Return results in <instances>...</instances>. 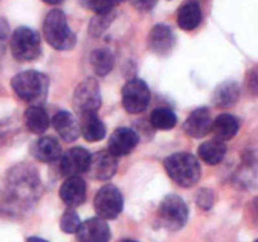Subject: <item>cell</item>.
<instances>
[{
  "instance_id": "obj_1",
  "label": "cell",
  "mask_w": 258,
  "mask_h": 242,
  "mask_svg": "<svg viewBox=\"0 0 258 242\" xmlns=\"http://www.w3.org/2000/svg\"><path fill=\"white\" fill-rule=\"evenodd\" d=\"M165 170L171 180L183 188H190L201 178V165L194 155L189 153H176L165 159Z\"/></svg>"
},
{
  "instance_id": "obj_2",
  "label": "cell",
  "mask_w": 258,
  "mask_h": 242,
  "mask_svg": "<svg viewBox=\"0 0 258 242\" xmlns=\"http://www.w3.org/2000/svg\"><path fill=\"white\" fill-rule=\"evenodd\" d=\"M44 38L54 49L70 50L76 44V35L68 25L67 17L62 10L53 9L43 23Z\"/></svg>"
},
{
  "instance_id": "obj_3",
  "label": "cell",
  "mask_w": 258,
  "mask_h": 242,
  "mask_svg": "<svg viewBox=\"0 0 258 242\" xmlns=\"http://www.w3.org/2000/svg\"><path fill=\"white\" fill-rule=\"evenodd\" d=\"M48 78L38 71H24L12 78L15 95L27 102H39L48 93Z\"/></svg>"
},
{
  "instance_id": "obj_4",
  "label": "cell",
  "mask_w": 258,
  "mask_h": 242,
  "mask_svg": "<svg viewBox=\"0 0 258 242\" xmlns=\"http://www.w3.org/2000/svg\"><path fill=\"white\" fill-rule=\"evenodd\" d=\"M10 49L13 57L19 62L37 59L42 52L39 34L28 27H19L13 33Z\"/></svg>"
},
{
  "instance_id": "obj_5",
  "label": "cell",
  "mask_w": 258,
  "mask_h": 242,
  "mask_svg": "<svg viewBox=\"0 0 258 242\" xmlns=\"http://www.w3.org/2000/svg\"><path fill=\"white\" fill-rule=\"evenodd\" d=\"M188 207L183 198L169 194L161 201L158 209L159 224L168 231H178L188 221Z\"/></svg>"
},
{
  "instance_id": "obj_6",
  "label": "cell",
  "mask_w": 258,
  "mask_h": 242,
  "mask_svg": "<svg viewBox=\"0 0 258 242\" xmlns=\"http://www.w3.org/2000/svg\"><path fill=\"white\" fill-rule=\"evenodd\" d=\"M101 106L100 86L95 78L82 81L73 93V108L80 116L97 112Z\"/></svg>"
},
{
  "instance_id": "obj_7",
  "label": "cell",
  "mask_w": 258,
  "mask_h": 242,
  "mask_svg": "<svg viewBox=\"0 0 258 242\" xmlns=\"http://www.w3.org/2000/svg\"><path fill=\"white\" fill-rule=\"evenodd\" d=\"M93 206L98 217L103 219H113L122 212V194L115 186H111V184L103 186L96 193Z\"/></svg>"
},
{
  "instance_id": "obj_8",
  "label": "cell",
  "mask_w": 258,
  "mask_h": 242,
  "mask_svg": "<svg viewBox=\"0 0 258 242\" xmlns=\"http://www.w3.org/2000/svg\"><path fill=\"white\" fill-rule=\"evenodd\" d=\"M150 102V90L140 78L126 82L122 88V105L128 113H140Z\"/></svg>"
},
{
  "instance_id": "obj_9",
  "label": "cell",
  "mask_w": 258,
  "mask_h": 242,
  "mask_svg": "<svg viewBox=\"0 0 258 242\" xmlns=\"http://www.w3.org/2000/svg\"><path fill=\"white\" fill-rule=\"evenodd\" d=\"M91 154L85 148H72L66 151L60 158V171L63 175L72 176L87 173Z\"/></svg>"
},
{
  "instance_id": "obj_10",
  "label": "cell",
  "mask_w": 258,
  "mask_h": 242,
  "mask_svg": "<svg viewBox=\"0 0 258 242\" xmlns=\"http://www.w3.org/2000/svg\"><path fill=\"white\" fill-rule=\"evenodd\" d=\"M76 234L78 242H108L111 238L110 227L106 219L101 217H92L81 222Z\"/></svg>"
},
{
  "instance_id": "obj_11",
  "label": "cell",
  "mask_w": 258,
  "mask_h": 242,
  "mask_svg": "<svg viewBox=\"0 0 258 242\" xmlns=\"http://www.w3.org/2000/svg\"><path fill=\"white\" fill-rule=\"evenodd\" d=\"M117 170V161L110 151H98L91 155L87 173L96 180H108Z\"/></svg>"
},
{
  "instance_id": "obj_12",
  "label": "cell",
  "mask_w": 258,
  "mask_h": 242,
  "mask_svg": "<svg viewBox=\"0 0 258 242\" xmlns=\"http://www.w3.org/2000/svg\"><path fill=\"white\" fill-rule=\"evenodd\" d=\"M139 144V135L128 128H118L108 139V151L113 156H125L130 154Z\"/></svg>"
},
{
  "instance_id": "obj_13",
  "label": "cell",
  "mask_w": 258,
  "mask_h": 242,
  "mask_svg": "<svg viewBox=\"0 0 258 242\" xmlns=\"http://www.w3.org/2000/svg\"><path fill=\"white\" fill-rule=\"evenodd\" d=\"M148 43L150 49L158 55H166L173 50L175 35L165 24H158L149 33Z\"/></svg>"
},
{
  "instance_id": "obj_14",
  "label": "cell",
  "mask_w": 258,
  "mask_h": 242,
  "mask_svg": "<svg viewBox=\"0 0 258 242\" xmlns=\"http://www.w3.org/2000/svg\"><path fill=\"white\" fill-rule=\"evenodd\" d=\"M59 197L71 208L81 206L86 201V182L80 175L68 176L60 186Z\"/></svg>"
},
{
  "instance_id": "obj_15",
  "label": "cell",
  "mask_w": 258,
  "mask_h": 242,
  "mask_svg": "<svg viewBox=\"0 0 258 242\" xmlns=\"http://www.w3.org/2000/svg\"><path fill=\"white\" fill-rule=\"evenodd\" d=\"M212 123L213 121H212L211 112L208 111V108L202 107L197 108L189 115L183 128L186 135L201 139L204 138L209 131H212Z\"/></svg>"
},
{
  "instance_id": "obj_16",
  "label": "cell",
  "mask_w": 258,
  "mask_h": 242,
  "mask_svg": "<svg viewBox=\"0 0 258 242\" xmlns=\"http://www.w3.org/2000/svg\"><path fill=\"white\" fill-rule=\"evenodd\" d=\"M30 150H32V155L43 163H52V161L58 160L62 155V148L59 143L52 136L40 138L33 144Z\"/></svg>"
},
{
  "instance_id": "obj_17",
  "label": "cell",
  "mask_w": 258,
  "mask_h": 242,
  "mask_svg": "<svg viewBox=\"0 0 258 242\" xmlns=\"http://www.w3.org/2000/svg\"><path fill=\"white\" fill-rule=\"evenodd\" d=\"M80 117V133L82 134L86 140L90 141V143H96V141H100L105 138V124L98 117L97 112L85 113Z\"/></svg>"
},
{
  "instance_id": "obj_18",
  "label": "cell",
  "mask_w": 258,
  "mask_h": 242,
  "mask_svg": "<svg viewBox=\"0 0 258 242\" xmlns=\"http://www.w3.org/2000/svg\"><path fill=\"white\" fill-rule=\"evenodd\" d=\"M241 91L238 83L234 81H224L219 83L213 92V103L219 108H229L236 105Z\"/></svg>"
},
{
  "instance_id": "obj_19",
  "label": "cell",
  "mask_w": 258,
  "mask_h": 242,
  "mask_svg": "<svg viewBox=\"0 0 258 242\" xmlns=\"http://www.w3.org/2000/svg\"><path fill=\"white\" fill-rule=\"evenodd\" d=\"M53 128L58 135L66 141H75L80 135V125L77 124L72 113L67 111H59L52 120Z\"/></svg>"
},
{
  "instance_id": "obj_20",
  "label": "cell",
  "mask_w": 258,
  "mask_h": 242,
  "mask_svg": "<svg viewBox=\"0 0 258 242\" xmlns=\"http://www.w3.org/2000/svg\"><path fill=\"white\" fill-rule=\"evenodd\" d=\"M239 130V121L231 113H221L212 123V131L218 140H231Z\"/></svg>"
},
{
  "instance_id": "obj_21",
  "label": "cell",
  "mask_w": 258,
  "mask_h": 242,
  "mask_svg": "<svg viewBox=\"0 0 258 242\" xmlns=\"http://www.w3.org/2000/svg\"><path fill=\"white\" fill-rule=\"evenodd\" d=\"M178 25L183 30L190 32L194 30L202 22V10L198 3L188 2L178 12Z\"/></svg>"
},
{
  "instance_id": "obj_22",
  "label": "cell",
  "mask_w": 258,
  "mask_h": 242,
  "mask_svg": "<svg viewBox=\"0 0 258 242\" xmlns=\"http://www.w3.org/2000/svg\"><path fill=\"white\" fill-rule=\"evenodd\" d=\"M25 125L33 134H43L49 126V116L39 105L30 106L24 112Z\"/></svg>"
},
{
  "instance_id": "obj_23",
  "label": "cell",
  "mask_w": 258,
  "mask_h": 242,
  "mask_svg": "<svg viewBox=\"0 0 258 242\" xmlns=\"http://www.w3.org/2000/svg\"><path fill=\"white\" fill-rule=\"evenodd\" d=\"M227 146L226 144L218 139L206 141L198 148V155L204 163L209 165H217L223 160L226 155Z\"/></svg>"
},
{
  "instance_id": "obj_24",
  "label": "cell",
  "mask_w": 258,
  "mask_h": 242,
  "mask_svg": "<svg viewBox=\"0 0 258 242\" xmlns=\"http://www.w3.org/2000/svg\"><path fill=\"white\" fill-rule=\"evenodd\" d=\"M113 63H115V58H113L112 52L106 48H101V49L93 50L91 54V66L92 70L97 76L108 75L112 71Z\"/></svg>"
},
{
  "instance_id": "obj_25",
  "label": "cell",
  "mask_w": 258,
  "mask_h": 242,
  "mask_svg": "<svg viewBox=\"0 0 258 242\" xmlns=\"http://www.w3.org/2000/svg\"><path fill=\"white\" fill-rule=\"evenodd\" d=\"M176 115L171 110L165 107L155 108L150 116L151 125L159 130H170L176 125Z\"/></svg>"
},
{
  "instance_id": "obj_26",
  "label": "cell",
  "mask_w": 258,
  "mask_h": 242,
  "mask_svg": "<svg viewBox=\"0 0 258 242\" xmlns=\"http://www.w3.org/2000/svg\"><path fill=\"white\" fill-rule=\"evenodd\" d=\"M113 18H115V15L112 14V12L107 13V14H97V17L93 18L90 24L91 34L95 35V37H98V35L102 34L107 29V27H110Z\"/></svg>"
},
{
  "instance_id": "obj_27",
  "label": "cell",
  "mask_w": 258,
  "mask_h": 242,
  "mask_svg": "<svg viewBox=\"0 0 258 242\" xmlns=\"http://www.w3.org/2000/svg\"><path fill=\"white\" fill-rule=\"evenodd\" d=\"M81 221L78 214L76 213L75 209H67L64 212V214L60 218V229H62L64 233H76L80 227Z\"/></svg>"
},
{
  "instance_id": "obj_28",
  "label": "cell",
  "mask_w": 258,
  "mask_h": 242,
  "mask_svg": "<svg viewBox=\"0 0 258 242\" xmlns=\"http://www.w3.org/2000/svg\"><path fill=\"white\" fill-rule=\"evenodd\" d=\"M82 3L87 9L96 14H107L113 10L116 0H82Z\"/></svg>"
},
{
  "instance_id": "obj_29",
  "label": "cell",
  "mask_w": 258,
  "mask_h": 242,
  "mask_svg": "<svg viewBox=\"0 0 258 242\" xmlns=\"http://www.w3.org/2000/svg\"><path fill=\"white\" fill-rule=\"evenodd\" d=\"M213 192L209 191V189H202V191H199L198 194H197V204H198L201 208L209 209L213 206Z\"/></svg>"
},
{
  "instance_id": "obj_30",
  "label": "cell",
  "mask_w": 258,
  "mask_h": 242,
  "mask_svg": "<svg viewBox=\"0 0 258 242\" xmlns=\"http://www.w3.org/2000/svg\"><path fill=\"white\" fill-rule=\"evenodd\" d=\"M131 4L136 10L143 13L151 12L158 4V0H131Z\"/></svg>"
},
{
  "instance_id": "obj_31",
  "label": "cell",
  "mask_w": 258,
  "mask_h": 242,
  "mask_svg": "<svg viewBox=\"0 0 258 242\" xmlns=\"http://www.w3.org/2000/svg\"><path fill=\"white\" fill-rule=\"evenodd\" d=\"M247 86H248V90L251 91V93L258 95V66L249 71L248 78H247Z\"/></svg>"
},
{
  "instance_id": "obj_32",
  "label": "cell",
  "mask_w": 258,
  "mask_h": 242,
  "mask_svg": "<svg viewBox=\"0 0 258 242\" xmlns=\"http://www.w3.org/2000/svg\"><path fill=\"white\" fill-rule=\"evenodd\" d=\"M10 34L9 23L5 18L0 17V40H7Z\"/></svg>"
},
{
  "instance_id": "obj_33",
  "label": "cell",
  "mask_w": 258,
  "mask_h": 242,
  "mask_svg": "<svg viewBox=\"0 0 258 242\" xmlns=\"http://www.w3.org/2000/svg\"><path fill=\"white\" fill-rule=\"evenodd\" d=\"M27 242H48V241H45V239L40 238V237L32 236V237H29V238L27 239Z\"/></svg>"
},
{
  "instance_id": "obj_34",
  "label": "cell",
  "mask_w": 258,
  "mask_h": 242,
  "mask_svg": "<svg viewBox=\"0 0 258 242\" xmlns=\"http://www.w3.org/2000/svg\"><path fill=\"white\" fill-rule=\"evenodd\" d=\"M43 2L50 5H57V4H60V3H63V0H43Z\"/></svg>"
},
{
  "instance_id": "obj_35",
  "label": "cell",
  "mask_w": 258,
  "mask_h": 242,
  "mask_svg": "<svg viewBox=\"0 0 258 242\" xmlns=\"http://www.w3.org/2000/svg\"><path fill=\"white\" fill-rule=\"evenodd\" d=\"M253 213H254V216H256V218L258 221V198L256 199V201H254V203H253Z\"/></svg>"
},
{
  "instance_id": "obj_36",
  "label": "cell",
  "mask_w": 258,
  "mask_h": 242,
  "mask_svg": "<svg viewBox=\"0 0 258 242\" xmlns=\"http://www.w3.org/2000/svg\"><path fill=\"white\" fill-rule=\"evenodd\" d=\"M5 53V45H4V40H0V58L4 55Z\"/></svg>"
},
{
  "instance_id": "obj_37",
  "label": "cell",
  "mask_w": 258,
  "mask_h": 242,
  "mask_svg": "<svg viewBox=\"0 0 258 242\" xmlns=\"http://www.w3.org/2000/svg\"><path fill=\"white\" fill-rule=\"evenodd\" d=\"M121 242H138V241H134V239H123V241Z\"/></svg>"
},
{
  "instance_id": "obj_38",
  "label": "cell",
  "mask_w": 258,
  "mask_h": 242,
  "mask_svg": "<svg viewBox=\"0 0 258 242\" xmlns=\"http://www.w3.org/2000/svg\"><path fill=\"white\" fill-rule=\"evenodd\" d=\"M117 2H125V0H116V3Z\"/></svg>"
},
{
  "instance_id": "obj_39",
  "label": "cell",
  "mask_w": 258,
  "mask_h": 242,
  "mask_svg": "<svg viewBox=\"0 0 258 242\" xmlns=\"http://www.w3.org/2000/svg\"><path fill=\"white\" fill-rule=\"evenodd\" d=\"M254 242H258V238H257V239H256V241H254Z\"/></svg>"
}]
</instances>
